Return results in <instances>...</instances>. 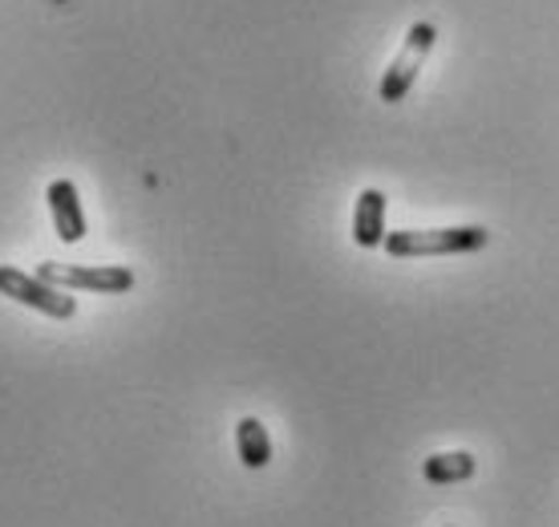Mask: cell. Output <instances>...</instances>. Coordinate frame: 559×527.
Here are the masks:
<instances>
[{
	"instance_id": "cell-1",
	"label": "cell",
	"mask_w": 559,
	"mask_h": 527,
	"mask_svg": "<svg viewBox=\"0 0 559 527\" xmlns=\"http://www.w3.org/2000/svg\"><path fill=\"white\" fill-rule=\"evenodd\" d=\"M490 244V232L478 223L466 227H406V232H390L381 248L393 260H414V256H462V251H483Z\"/></svg>"
},
{
	"instance_id": "cell-2",
	"label": "cell",
	"mask_w": 559,
	"mask_h": 527,
	"mask_svg": "<svg viewBox=\"0 0 559 527\" xmlns=\"http://www.w3.org/2000/svg\"><path fill=\"white\" fill-rule=\"evenodd\" d=\"M37 277L66 292H98V296L134 289V272L127 264H41Z\"/></svg>"
},
{
	"instance_id": "cell-3",
	"label": "cell",
	"mask_w": 559,
	"mask_h": 527,
	"mask_svg": "<svg viewBox=\"0 0 559 527\" xmlns=\"http://www.w3.org/2000/svg\"><path fill=\"white\" fill-rule=\"evenodd\" d=\"M0 296H9L16 305L37 308V313L57 320H70L78 313V301L66 296V289H57V284H49L41 277H28V272L9 268V264H0Z\"/></svg>"
},
{
	"instance_id": "cell-4",
	"label": "cell",
	"mask_w": 559,
	"mask_h": 527,
	"mask_svg": "<svg viewBox=\"0 0 559 527\" xmlns=\"http://www.w3.org/2000/svg\"><path fill=\"white\" fill-rule=\"evenodd\" d=\"M433 42H438V28L430 21H418V25L406 33V45H402V54L390 61V70L381 78V102H402L409 94V85L418 82V70L426 66V57H430Z\"/></svg>"
},
{
	"instance_id": "cell-5",
	"label": "cell",
	"mask_w": 559,
	"mask_h": 527,
	"mask_svg": "<svg viewBox=\"0 0 559 527\" xmlns=\"http://www.w3.org/2000/svg\"><path fill=\"white\" fill-rule=\"evenodd\" d=\"M49 215H53V227L61 244H82L85 239V211H82V195L70 179H53L49 183Z\"/></svg>"
},
{
	"instance_id": "cell-6",
	"label": "cell",
	"mask_w": 559,
	"mask_h": 527,
	"mask_svg": "<svg viewBox=\"0 0 559 527\" xmlns=\"http://www.w3.org/2000/svg\"><path fill=\"white\" fill-rule=\"evenodd\" d=\"M385 195L378 187H365L353 208V244L357 248H381L385 244Z\"/></svg>"
},
{
	"instance_id": "cell-7",
	"label": "cell",
	"mask_w": 559,
	"mask_h": 527,
	"mask_svg": "<svg viewBox=\"0 0 559 527\" xmlns=\"http://www.w3.org/2000/svg\"><path fill=\"white\" fill-rule=\"evenodd\" d=\"M236 450L248 471H264L272 462V438H267L260 418H239L236 422Z\"/></svg>"
},
{
	"instance_id": "cell-8",
	"label": "cell",
	"mask_w": 559,
	"mask_h": 527,
	"mask_svg": "<svg viewBox=\"0 0 559 527\" xmlns=\"http://www.w3.org/2000/svg\"><path fill=\"white\" fill-rule=\"evenodd\" d=\"M421 475H426V483H462V479H471L475 475V455H466V450H450V455H430L426 458V467H421Z\"/></svg>"
}]
</instances>
